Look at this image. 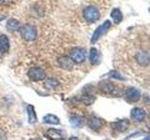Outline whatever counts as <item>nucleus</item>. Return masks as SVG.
I'll return each instance as SVG.
<instances>
[{
  "label": "nucleus",
  "mask_w": 150,
  "mask_h": 140,
  "mask_svg": "<svg viewBox=\"0 0 150 140\" xmlns=\"http://www.w3.org/2000/svg\"><path fill=\"white\" fill-rule=\"evenodd\" d=\"M81 101L83 103L84 105L86 106H90L92 105L94 102H95V97L93 95L89 94V93H86V94H83L82 97H81Z\"/></svg>",
  "instance_id": "obj_22"
},
{
  "label": "nucleus",
  "mask_w": 150,
  "mask_h": 140,
  "mask_svg": "<svg viewBox=\"0 0 150 140\" xmlns=\"http://www.w3.org/2000/svg\"><path fill=\"white\" fill-rule=\"evenodd\" d=\"M126 96L131 102H137L140 99V97H141V93H140V92L137 90V89L130 88V89H129L128 91H127Z\"/></svg>",
  "instance_id": "obj_10"
},
{
  "label": "nucleus",
  "mask_w": 150,
  "mask_h": 140,
  "mask_svg": "<svg viewBox=\"0 0 150 140\" xmlns=\"http://www.w3.org/2000/svg\"><path fill=\"white\" fill-rule=\"evenodd\" d=\"M70 123L72 126H74L75 128H79L83 124V119L80 116H73L70 119Z\"/></svg>",
  "instance_id": "obj_20"
},
{
  "label": "nucleus",
  "mask_w": 150,
  "mask_h": 140,
  "mask_svg": "<svg viewBox=\"0 0 150 140\" xmlns=\"http://www.w3.org/2000/svg\"><path fill=\"white\" fill-rule=\"evenodd\" d=\"M27 114H28V121L29 123L33 124L37 121V117L35 113V108L32 105L27 106Z\"/></svg>",
  "instance_id": "obj_16"
},
{
  "label": "nucleus",
  "mask_w": 150,
  "mask_h": 140,
  "mask_svg": "<svg viewBox=\"0 0 150 140\" xmlns=\"http://www.w3.org/2000/svg\"><path fill=\"white\" fill-rule=\"evenodd\" d=\"M101 125H102V120L100 119L93 117V118H91L90 120H89V127L92 130L97 131L101 127Z\"/></svg>",
  "instance_id": "obj_18"
},
{
  "label": "nucleus",
  "mask_w": 150,
  "mask_h": 140,
  "mask_svg": "<svg viewBox=\"0 0 150 140\" xmlns=\"http://www.w3.org/2000/svg\"><path fill=\"white\" fill-rule=\"evenodd\" d=\"M58 64L61 68H63L65 70H70L72 69L74 62L70 59V57L68 56H61L58 58Z\"/></svg>",
  "instance_id": "obj_9"
},
{
  "label": "nucleus",
  "mask_w": 150,
  "mask_h": 140,
  "mask_svg": "<svg viewBox=\"0 0 150 140\" xmlns=\"http://www.w3.org/2000/svg\"><path fill=\"white\" fill-rule=\"evenodd\" d=\"M109 76L112 78H116V79H119V80H125V78L122 76V75H120L118 72L116 71H111L109 73Z\"/></svg>",
  "instance_id": "obj_23"
},
{
  "label": "nucleus",
  "mask_w": 150,
  "mask_h": 140,
  "mask_svg": "<svg viewBox=\"0 0 150 140\" xmlns=\"http://www.w3.org/2000/svg\"><path fill=\"white\" fill-rule=\"evenodd\" d=\"M83 16L84 18V20H86L87 22L93 23V22H97L98 19H100V10H98L96 7L89 6V7H86V8L83 9Z\"/></svg>",
  "instance_id": "obj_1"
},
{
  "label": "nucleus",
  "mask_w": 150,
  "mask_h": 140,
  "mask_svg": "<svg viewBox=\"0 0 150 140\" xmlns=\"http://www.w3.org/2000/svg\"><path fill=\"white\" fill-rule=\"evenodd\" d=\"M110 27H111V22L110 21H106V22H103L101 25L98 26L95 30V32L93 33L92 37H91V43L94 44L95 42H97L108 30L110 29Z\"/></svg>",
  "instance_id": "obj_3"
},
{
  "label": "nucleus",
  "mask_w": 150,
  "mask_h": 140,
  "mask_svg": "<svg viewBox=\"0 0 150 140\" xmlns=\"http://www.w3.org/2000/svg\"><path fill=\"white\" fill-rule=\"evenodd\" d=\"M111 17L114 20L115 23H119L122 19H123V15H122V12L119 8H114L111 12Z\"/></svg>",
  "instance_id": "obj_17"
},
{
  "label": "nucleus",
  "mask_w": 150,
  "mask_h": 140,
  "mask_svg": "<svg viewBox=\"0 0 150 140\" xmlns=\"http://www.w3.org/2000/svg\"><path fill=\"white\" fill-rule=\"evenodd\" d=\"M33 140H41V139H39V138H37V139H33Z\"/></svg>",
  "instance_id": "obj_27"
},
{
  "label": "nucleus",
  "mask_w": 150,
  "mask_h": 140,
  "mask_svg": "<svg viewBox=\"0 0 150 140\" xmlns=\"http://www.w3.org/2000/svg\"><path fill=\"white\" fill-rule=\"evenodd\" d=\"M112 125L114 126V128L118 131V132H124V131H126L127 128H128L129 121L127 120H121L119 121H116V123H112Z\"/></svg>",
  "instance_id": "obj_14"
},
{
  "label": "nucleus",
  "mask_w": 150,
  "mask_h": 140,
  "mask_svg": "<svg viewBox=\"0 0 150 140\" xmlns=\"http://www.w3.org/2000/svg\"><path fill=\"white\" fill-rule=\"evenodd\" d=\"M98 87H100V89L101 91H103L104 92H107V93L112 92L115 91V86L109 81H101V82H100V84H98Z\"/></svg>",
  "instance_id": "obj_15"
},
{
  "label": "nucleus",
  "mask_w": 150,
  "mask_h": 140,
  "mask_svg": "<svg viewBox=\"0 0 150 140\" xmlns=\"http://www.w3.org/2000/svg\"><path fill=\"white\" fill-rule=\"evenodd\" d=\"M89 61L92 65H96L100 63V53L97 49L91 48L90 52H89Z\"/></svg>",
  "instance_id": "obj_13"
},
{
  "label": "nucleus",
  "mask_w": 150,
  "mask_h": 140,
  "mask_svg": "<svg viewBox=\"0 0 150 140\" xmlns=\"http://www.w3.org/2000/svg\"><path fill=\"white\" fill-rule=\"evenodd\" d=\"M145 111L141 108V107H134V108L130 111V117L132 118L134 121H142L145 118Z\"/></svg>",
  "instance_id": "obj_8"
},
{
  "label": "nucleus",
  "mask_w": 150,
  "mask_h": 140,
  "mask_svg": "<svg viewBox=\"0 0 150 140\" xmlns=\"http://www.w3.org/2000/svg\"><path fill=\"white\" fill-rule=\"evenodd\" d=\"M58 86V80L55 78H49L44 82V88L46 90H54Z\"/></svg>",
  "instance_id": "obj_19"
},
{
  "label": "nucleus",
  "mask_w": 150,
  "mask_h": 140,
  "mask_svg": "<svg viewBox=\"0 0 150 140\" xmlns=\"http://www.w3.org/2000/svg\"><path fill=\"white\" fill-rule=\"evenodd\" d=\"M21 36L26 41H33L37 37L36 28L31 24H25L20 28Z\"/></svg>",
  "instance_id": "obj_2"
},
{
  "label": "nucleus",
  "mask_w": 150,
  "mask_h": 140,
  "mask_svg": "<svg viewBox=\"0 0 150 140\" xmlns=\"http://www.w3.org/2000/svg\"><path fill=\"white\" fill-rule=\"evenodd\" d=\"M9 50V40L7 36L1 35L0 36V55L8 52Z\"/></svg>",
  "instance_id": "obj_11"
},
{
  "label": "nucleus",
  "mask_w": 150,
  "mask_h": 140,
  "mask_svg": "<svg viewBox=\"0 0 150 140\" xmlns=\"http://www.w3.org/2000/svg\"><path fill=\"white\" fill-rule=\"evenodd\" d=\"M28 78L33 81H40L43 80L46 77V73L42 68L40 67H32L29 69L27 73Z\"/></svg>",
  "instance_id": "obj_5"
},
{
  "label": "nucleus",
  "mask_w": 150,
  "mask_h": 140,
  "mask_svg": "<svg viewBox=\"0 0 150 140\" xmlns=\"http://www.w3.org/2000/svg\"><path fill=\"white\" fill-rule=\"evenodd\" d=\"M69 140H79L77 137H71V138H69Z\"/></svg>",
  "instance_id": "obj_25"
},
{
  "label": "nucleus",
  "mask_w": 150,
  "mask_h": 140,
  "mask_svg": "<svg viewBox=\"0 0 150 140\" xmlns=\"http://www.w3.org/2000/svg\"><path fill=\"white\" fill-rule=\"evenodd\" d=\"M6 28L9 32L18 31V30H20V22H19L16 19H9L7 22Z\"/></svg>",
  "instance_id": "obj_12"
},
{
  "label": "nucleus",
  "mask_w": 150,
  "mask_h": 140,
  "mask_svg": "<svg viewBox=\"0 0 150 140\" xmlns=\"http://www.w3.org/2000/svg\"><path fill=\"white\" fill-rule=\"evenodd\" d=\"M46 136L51 140H63L65 138V134L61 130L49 129L46 133Z\"/></svg>",
  "instance_id": "obj_7"
},
{
  "label": "nucleus",
  "mask_w": 150,
  "mask_h": 140,
  "mask_svg": "<svg viewBox=\"0 0 150 140\" xmlns=\"http://www.w3.org/2000/svg\"><path fill=\"white\" fill-rule=\"evenodd\" d=\"M43 120L46 123H50V124H59L60 123V120L57 117L54 115H52V114L46 115L43 118Z\"/></svg>",
  "instance_id": "obj_21"
},
{
  "label": "nucleus",
  "mask_w": 150,
  "mask_h": 140,
  "mask_svg": "<svg viewBox=\"0 0 150 140\" xmlns=\"http://www.w3.org/2000/svg\"><path fill=\"white\" fill-rule=\"evenodd\" d=\"M0 1H1L3 4H9V3H11V0H0Z\"/></svg>",
  "instance_id": "obj_24"
},
{
  "label": "nucleus",
  "mask_w": 150,
  "mask_h": 140,
  "mask_svg": "<svg viewBox=\"0 0 150 140\" xmlns=\"http://www.w3.org/2000/svg\"><path fill=\"white\" fill-rule=\"evenodd\" d=\"M144 140H150V137H149V136H147V137H145Z\"/></svg>",
  "instance_id": "obj_26"
},
{
  "label": "nucleus",
  "mask_w": 150,
  "mask_h": 140,
  "mask_svg": "<svg viewBox=\"0 0 150 140\" xmlns=\"http://www.w3.org/2000/svg\"><path fill=\"white\" fill-rule=\"evenodd\" d=\"M135 60L140 66L146 67L150 64V55L144 50H139L135 55Z\"/></svg>",
  "instance_id": "obj_6"
},
{
  "label": "nucleus",
  "mask_w": 150,
  "mask_h": 140,
  "mask_svg": "<svg viewBox=\"0 0 150 140\" xmlns=\"http://www.w3.org/2000/svg\"><path fill=\"white\" fill-rule=\"evenodd\" d=\"M69 57L74 63L76 64H82L86 61V51L81 48H73L72 50H70L69 52Z\"/></svg>",
  "instance_id": "obj_4"
}]
</instances>
